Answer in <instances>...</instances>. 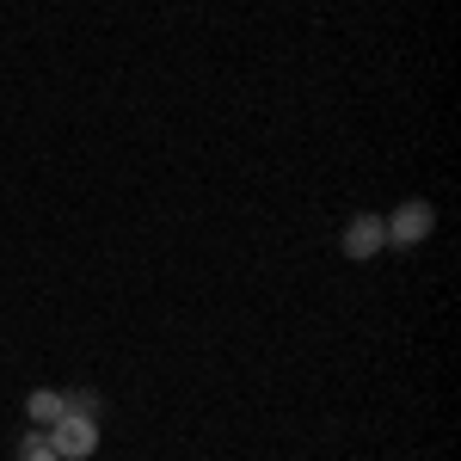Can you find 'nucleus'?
I'll list each match as a JSON object with an SVG mask.
<instances>
[{
    "label": "nucleus",
    "mask_w": 461,
    "mask_h": 461,
    "mask_svg": "<svg viewBox=\"0 0 461 461\" xmlns=\"http://www.w3.org/2000/svg\"><path fill=\"white\" fill-rule=\"evenodd\" d=\"M43 437H50V449H56L62 461H86L93 449H99V419H93V412H80V406H68L56 425L43 430Z\"/></svg>",
    "instance_id": "obj_1"
},
{
    "label": "nucleus",
    "mask_w": 461,
    "mask_h": 461,
    "mask_svg": "<svg viewBox=\"0 0 461 461\" xmlns=\"http://www.w3.org/2000/svg\"><path fill=\"white\" fill-rule=\"evenodd\" d=\"M382 228H388V240H393V247H425V240H430V228H437V210H430L425 197H412V203H400V210H393L388 221H382Z\"/></svg>",
    "instance_id": "obj_2"
},
{
    "label": "nucleus",
    "mask_w": 461,
    "mask_h": 461,
    "mask_svg": "<svg viewBox=\"0 0 461 461\" xmlns=\"http://www.w3.org/2000/svg\"><path fill=\"white\" fill-rule=\"evenodd\" d=\"M339 247H345V258H375V252L388 247V228H382V215H351Z\"/></svg>",
    "instance_id": "obj_3"
},
{
    "label": "nucleus",
    "mask_w": 461,
    "mask_h": 461,
    "mask_svg": "<svg viewBox=\"0 0 461 461\" xmlns=\"http://www.w3.org/2000/svg\"><path fill=\"white\" fill-rule=\"evenodd\" d=\"M68 406H74V393H62V388H37L32 400H25V419H32L37 430H50L56 419H62V412H68Z\"/></svg>",
    "instance_id": "obj_4"
},
{
    "label": "nucleus",
    "mask_w": 461,
    "mask_h": 461,
    "mask_svg": "<svg viewBox=\"0 0 461 461\" xmlns=\"http://www.w3.org/2000/svg\"><path fill=\"white\" fill-rule=\"evenodd\" d=\"M19 461H62L56 456V449H50V437H43V430H25V443H19Z\"/></svg>",
    "instance_id": "obj_5"
}]
</instances>
